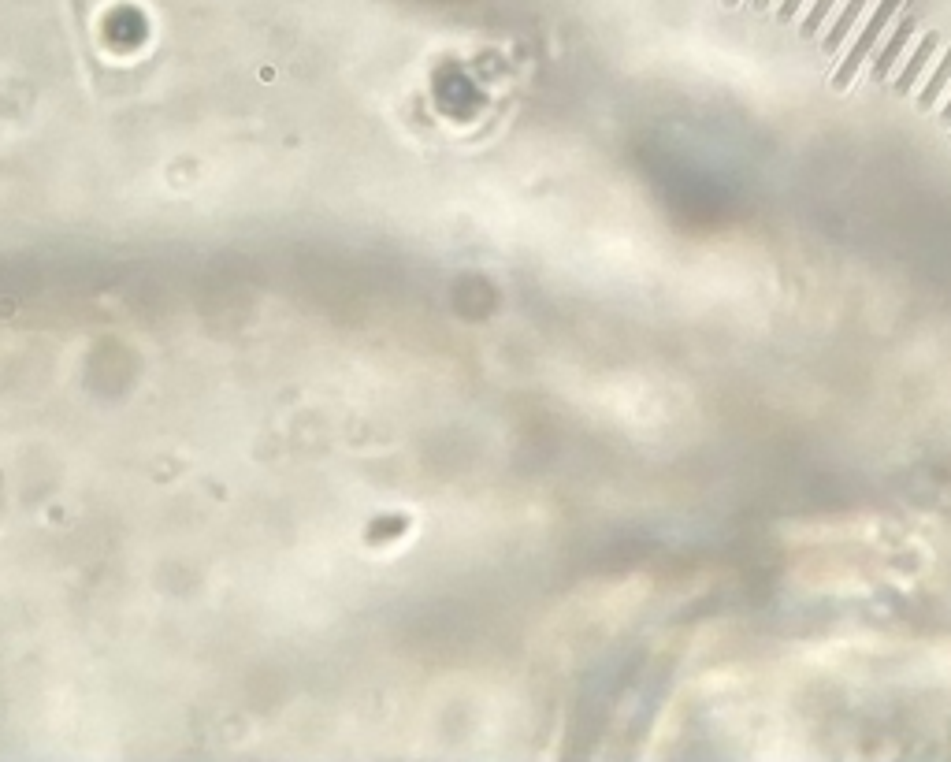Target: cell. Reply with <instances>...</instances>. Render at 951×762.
I'll return each instance as SVG.
<instances>
[{
  "mask_svg": "<svg viewBox=\"0 0 951 762\" xmlns=\"http://www.w3.org/2000/svg\"><path fill=\"white\" fill-rule=\"evenodd\" d=\"M911 34H914V15H899V23H896V30H892V38H888L885 53L873 60V82H885L888 79V71L896 67L899 53L907 49Z\"/></svg>",
  "mask_w": 951,
  "mask_h": 762,
  "instance_id": "2",
  "label": "cell"
},
{
  "mask_svg": "<svg viewBox=\"0 0 951 762\" xmlns=\"http://www.w3.org/2000/svg\"><path fill=\"white\" fill-rule=\"evenodd\" d=\"M940 119H944V123H948V127H951V101H948V105H944V112H940Z\"/></svg>",
  "mask_w": 951,
  "mask_h": 762,
  "instance_id": "8",
  "label": "cell"
},
{
  "mask_svg": "<svg viewBox=\"0 0 951 762\" xmlns=\"http://www.w3.org/2000/svg\"><path fill=\"white\" fill-rule=\"evenodd\" d=\"M951 82V49L944 53V60H940V67L933 71V79H929V86L922 90V97H918V108L922 112H929V108L937 105V97L944 93V86Z\"/></svg>",
  "mask_w": 951,
  "mask_h": 762,
  "instance_id": "5",
  "label": "cell"
},
{
  "mask_svg": "<svg viewBox=\"0 0 951 762\" xmlns=\"http://www.w3.org/2000/svg\"><path fill=\"white\" fill-rule=\"evenodd\" d=\"M766 4H769V0H755V8H766Z\"/></svg>",
  "mask_w": 951,
  "mask_h": 762,
  "instance_id": "9",
  "label": "cell"
},
{
  "mask_svg": "<svg viewBox=\"0 0 951 762\" xmlns=\"http://www.w3.org/2000/svg\"><path fill=\"white\" fill-rule=\"evenodd\" d=\"M836 0H814V8L807 12V19H803V38H814L821 30V23L829 19V12H833Z\"/></svg>",
  "mask_w": 951,
  "mask_h": 762,
  "instance_id": "6",
  "label": "cell"
},
{
  "mask_svg": "<svg viewBox=\"0 0 951 762\" xmlns=\"http://www.w3.org/2000/svg\"><path fill=\"white\" fill-rule=\"evenodd\" d=\"M899 4H903V0H881V4H877V12H873V19H870V23H866V30H862V38L855 41V49L847 53V60H844V64H840V71H836V79H833L836 90H847V86L855 82V75H859L862 60L870 56V49H873V45H877V38L885 34L888 19L896 15Z\"/></svg>",
  "mask_w": 951,
  "mask_h": 762,
  "instance_id": "1",
  "label": "cell"
},
{
  "mask_svg": "<svg viewBox=\"0 0 951 762\" xmlns=\"http://www.w3.org/2000/svg\"><path fill=\"white\" fill-rule=\"evenodd\" d=\"M725 4H740V0H725Z\"/></svg>",
  "mask_w": 951,
  "mask_h": 762,
  "instance_id": "10",
  "label": "cell"
},
{
  "mask_svg": "<svg viewBox=\"0 0 951 762\" xmlns=\"http://www.w3.org/2000/svg\"><path fill=\"white\" fill-rule=\"evenodd\" d=\"M799 8H803V0H784L781 12H777V19H781V23H788V19H792V15L799 12Z\"/></svg>",
  "mask_w": 951,
  "mask_h": 762,
  "instance_id": "7",
  "label": "cell"
},
{
  "mask_svg": "<svg viewBox=\"0 0 951 762\" xmlns=\"http://www.w3.org/2000/svg\"><path fill=\"white\" fill-rule=\"evenodd\" d=\"M937 34H925L922 41H918V49H914V56L907 60V67L899 71V79H896V93H911L914 90V82H918V75L925 71V64H929V56L937 53Z\"/></svg>",
  "mask_w": 951,
  "mask_h": 762,
  "instance_id": "3",
  "label": "cell"
},
{
  "mask_svg": "<svg viewBox=\"0 0 951 762\" xmlns=\"http://www.w3.org/2000/svg\"><path fill=\"white\" fill-rule=\"evenodd\" d=\"M870 0H847V8L840 12V19H836V27L829 30V38H825V53H836L840 45H844V38L851 34V27L859 23V15H862V8H866Z\"/></svg>",
  "mask_w": 951,
  "mask_h": 762,
  "instance_id": "4",
  "label": "cell"
}]
</instances>
